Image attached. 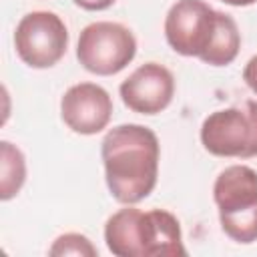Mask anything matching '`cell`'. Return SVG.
<instances>
[{
  "instance_id": "1",
  "label": "cell",
  "mask_w": 257,
  "mask_h": 257,
  "mask_svg": "<svg viewBox=\"0 0 257 257\" xmlns=\"http://www.w3.org/2000/svg\"><path fill=\"white\" fill-rule=\"evenodd\" d=\"M100 157L114 201L137 205L157 187L161 145L153 128L137 122L112 126L100 143Z\"/></svg>"
},
{
  "instance_id": "2",
  "label": "cell",
  "mask_w": 257,
  "mask_h": 257,
  "mask_svg": "<svg viewBox=\"0 0 257 257\" xmlns=\"http://www.w3.org/2000/svg\"><path fill=\"white\" fill-rule=\"evenodd\" d=\"M167 44L181 56H195L209 66L231 64L241 48L233 16L205 0H177L165 16Z\"/></svg>"
},
{
  "instance_id": "3",
  "label": "cell",
  "mask_w": 257,
  "mask_h": 257,
  "mask_svg": "<svg viewBox=\"0 0 257 257\" xmlns=\"http://www.w3.org/2000/svg\"><path fill=\"white\" fill-rule=\"evenodd\" d=\"M104 243L116 257H183V233L179 219L167 209L141 211L126 205L104 223Z\"/></svg>"
},
{
  "instance_id": "4",
  "label": "cell",
  "mask_w": 257,
  "mask_h": 257,
  "mask_svg": "<svg viewBox=\"0 0 257 257\" xmlns=\"http://www.w3.org/2000/svg\"><path fill=\"white\" fill-rule=\"evenodd\" d=\"M213 201L223 233L241 245L257 241V171L249 165L225 167L213 183Z\"/></svg>"
},
{
  "instance_id": "5",
  "label": "cell",
  "mask_w": 257,
  "mask_h": 257,
  "mask_svg": "<svg viewBox=\"0 0 257 257\" xmlns=\"http://www.w3.org/2000/svg\"><path fill=\"white\" fill-rule=\"evenodd\" d=\"M199 139L203 149L215 157H257V100L209 112Z\"/></svg>"
},
{
  "instance_id": "6",
  "label": "cell",
  "mask_w": 257,
  "mask_h": 257,
  "mask_svg": "<svg viewBox=\"0 0 257 257\" xmlns=\"http://www.w3.org/2000/svg\"><path fill=\"white\" fill-rule=\"evenodd\" d=\"M137 56V38L120 22L98 20L86 24L76 42V58L84 70L96 76H112Z\"/></svg>"
},
{
  "instance_id": "7",
  "label": "cell",
  "mask_w": 257,
  "mask_h": 257,
  "mask_svg": "<svg viewBox=\"0 0 257 257\" xmlns=\"http://www.w3.org/2000/svg\"><path fill=\"white\" fill-rule=\"evenodd\" d=\"M14 48L18 58L30 68H50L66 54L68 28L64 20L48 10L24 14L14 28Z\"/></svg>"
},
{
  "instance_id": "8",
  "label": "cell",
  "mask_w": 257,
  "mask_h": 257,
  "mask_svg": "<svg viewBox=\"0 0 257 257\" xmlns=\"http://www.w3.org/2000/svg\"><path fill=\"white\" fill-rule=\"evenodd\" d=\"M118 94L128 110L153 116L173 102L175 76L159 62H145L120 82Z\"/></svg>"
},
{
  "instance_id": "9",
  "label": "cell",
  "mask_w": 257,
  "mask_h": 257,
  "mask_svg": "<svg viewBox=\"0 0 257 257\" xmlns=\"http://www.w3.org/2000/svg\"><path fill=\"white\" fill-rule=\"evenodd\" d=\"M112 98L96 82H76L60 98V118L76 135H96L108 126Z\"/></svg>"
},
{
  "instance_id": "10",
  "label": "cell",
  "mask_w": 257,
  "mask_h": 257,
  "mask_svg": "<svg viewBox=\"0 0 257 257\" xmlns=\"http://www.w3.org/2000/svg\"><path fill=\"white\" fill-rule=\"evenodd\" d=\"M26 181V157L10 141H0V199H14Z\"/></svg>"
},
{
  "instance_id": "11",
  "label": "cell",
  "mask_w": 257,
  "mask_h": 257,
  "mask_svg": "<svg viewBox=\"0 0 257 257\" xmlns=\"http://www.w3.org/2000/svg\"><path fill=\"white\" fill-rule=\"evenodd\" d=\"M48 255H52V257H62V255L96 257L98 255V249L82 233H64V235H58L54 239V243L48 249Z\"/></svg>"
},
{
  "instance_id": "12",
  "label": "cell",
  "mask_w": 257,
  "mask_h": 257,
  "mask_svg": "<svg viewBox=\"0 0 257 257\" xmlns=\"http://www.w3.org/2000/svg\"><path fill=\"white\" fill-rule=\"evenodd\" d=\"M243 80L251 88V92L257 94V54L247 60V64L243 68Z\"/></svg>"
},
{
  "instance_id": "13",
  "label": "cell",
  "mask_w": 257,
  "mask_h": 257,
  "mask_svg": "<svg viewBox=\"0 0 257 257\" xmlns=\"http://www.w3.org/2000/svg\"><path fill=\"white\" fill-rule=\"evenodd\" d=\"M78 8L82 10H88V12H100V10H106L110 8L116 0H72Z\"/></svg>"
},
{
  "instance_id": "14",
  "label": "cell",
  "mask_w": 257,
  "mask_h": 257,
  "mask_svg": "<svg viewBox=\"0 0 257 257\" xmlns=\"http://www.w3.org/2000/svg\"><path fill=\"white\" fill-rule=\"evenodd\" d=\"M223 4H229V6H237V8H241V6H251V4H255L257 0H221Z\"/></svg>"
}]
</instances>
